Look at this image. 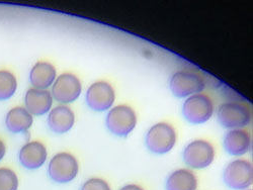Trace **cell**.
<instances>
[{
    "label": "cell",
    "instance_id": "6da1fadb",
    "mask_svg": "<svg viewBox=\"0 0 253 190\" xmlns=\"http://www.w3.org/2000/svg\"><path fill=\"white\" fill-rule=\"evenodd\" d=\"M176 140L175 129L170 123L164 121L152 125L145 137L148 150L157 155L170 152L176 144Z\"/></svg>",
    "mask_w": 253,
    "mask_h": 190
},
{
    "label": "cell",
    "instance_id": "7a4b0ae2",
    "mask_svg": "<svg viewBox=\"0 0 253 190\" xmlns=\"http://www.w3.org/2000/svg\"><path fill=\"white\" fill-rule=\"evenodd\" d=\"M217 117L220 124L228 130L244 129L252 120L250 108L239 101H227L218 108Z\"/></svg>",
    "mask_w": 253,
    "mask_h": 190
},
{
    "label": "cell",
    "instance_id": "3957f363",
    "mask_svg": "<svg viewBox=\"0 0 253 190\" xmlns=\"http://www.w3.org/2000/svg\"><path fill=\"white\" fill-rule=\"evenodd\" d=\"M105 125L115 136L126 137L136 128L137 114L130 105L119 104L109 111L105 117Z\"/></svg>",
    "mask_w": 253,
    "mask_h": 190
},
{
    "label": "cell",
    "instance_id": "277c9868",
    "mask_svg": "<svg viewBox=\"0 0 253 190\" xmlns=\"http://www.w3.org/2000/svg\"><path fill=\"white\" fill-rule=\"evenodd\" d=\"M214 102L209 95L199 93L187 97L182 104V115L192 124H203L214 115Z\"/></svg>",
    "mask_w": 253,
    "mask_h": 190
},
{
    "label": "cell",
    "instance_id": "5b68a950",
    "mask_svg": "<svg viewBox=\"0 0 253 190\" xmlns=\"http://www.w3.org/2000/svg\"><path fill=\"white\" fill-rule=\"evenodd\" d=\"M169 88L174 96L187 98L195 94L203 93L206 88V80L197 72L179 70L170 77Z\"/></svg>",
    "mask_w": 253,
    "mask_h": 190
},
{
    "label": "cell",
    "instance_id": "8992f818",
    "mask_svg": "<svg viewBox=\"0 0 253 190\" xmlns=\"http://www.w3.org/2000/svg\"><path fill=\"white\" fill-rule=\"evenodd\" d=\"M79 172V163L75 156L61 152L52 157L48 165L49 177L56 183L65 184L73 181Z\"/></svg>",
    "mask_w": 253,
    "mask_h": 190
},
{
    "label": "cell",
    "instance_id": "52a82bcc",
    "mask_svg": "<svg viewBox=\"0 0 253 190\" xmlns=\"http://www.w3.org/2000/svg\"><path fill=\"white\" fill-rule=\"evenodd\" d=\"M216 156L214 146L207 140L199 139L188 143L182 152L184 163L192 169H205L213 163Z\"/></svg>",
    "mask_w": 253,
    "mask_h": 190
},
{
    "label": "cell",
    "instance_id": "ba28073f",
    "mask_svg": "<svg viewBox=\"0 0 253 190\" xmlns=\"http://www.w3.org/2000/svg\"><path fill=\"white\" fill-rule=\"evenodd\" d=\"M223 180L226 186L233 190H246L252 185V164L245 159L231 161L224 169Z\"/></svg>",
    "mask_w": 253,
    "mask_h": 190
},
{
    "label": "cell",
    "instance_id": "9c48e42d",
    "mask_svg": "<svg viewBox=\"0 0 253 190\" xmlns=\"http://www.w3.org/2000/svg\"><path fill=\"white\" fill-rule=\"evenodd\" d=\"M88 108L94 112L110 111L116 100V91L107 81H95L88 87L85 95Z\"/></svg>",
    "mask_w": 253,
    "mask_h": 190
},
{
    "label": "cell",
    "instance_id": "30bf717a",
    "mask_svg": "<svg viewBox=\"0 0 253 190\" xmlns=\"http://www.w3.org/2000/svg\"><path fill=\"white\" fill-rule=\"evenodd\" d=\"M81 92V81L72 73H63L59 75L53 83L51 90L53 99L65 105L77 100Z\"/></svg>",
    "mask_w": 253,
    "mask_h": 190
},
{
    "label": "cell",
    "instance_id": "8fae6325",
    "mask_svg": "<svg viewBox=\"0 0 253 190\" xmlns=\"http://www.w3.org/2000/svg\"><path fill=\"white\" fill-rule=\"evenodd\" d=\"M19 162L29 170H36L43 166L48 158L46 146L39 141H32L22 147L18 154Z\"/></svg>",
    "mask_w": 253,
    "mask_h": 190
},
{
    "label": "cell",
    "instance_id": "7c38bea8",
    "mask_svg": "<svg viewBox=\"0 0 253 190\" xmlns=\"http://www.w3.org/2000/svg\"><path fill=\"white\" fill-rule=\"evenodd\" d=\"M53 100L51 91L32 87L25 95L26 110L32 115H44L52 110Z\"/></svg>",
    "mask_w": 253,
    "mask_h": 190
},
{
    "label": "cell",
    "instance_id": "4fadbf2b",
    "mask_svg": "<svg viewBox=\"0 0 253 190\" xmlns=\"http://www.w3.org/2000/svg\"><path fill=\"white\" fill-rule=\"evenodd\" d=\"M75 123L74 112L65 104H60L49 112L48 125L55 134L68 133Z\"/></svg>",
    "mask_w": 253,
    "mask_h": 190
},
{
    "label": "cell",
    "instance_id": "5bb4252c",
    "mask_svg": "<svg viewBox=\"0 0 253 190\" xmlns=\"http://www.w3.org/2000/svg\"><path fill=\"white\" fill-rule=\"evenodd\" d=\"M223 146L226 152L232 156H243L251 148V136L244 129L229 130L223 139Z\"/></svg>",
    "mask_w": 253,
    "mask_h": 190
},
{
    "label": "cell",
    "instance_id": "9a60e30c",
    "mask_svg": "<svg viewBox=\"0 0 253 190\" xmlns=\"http://www.w3.org/2000/svg\"><path fill=\"white\" fill-rule=\"evenodd\" d=\"M57 78V70L53 64L40 61L34 65L30 72V81L33 88L48 90Z\"/></svg>",
    "mask_w": 253,
    "mask_h": 190
},
{
    "label": "cell",
    "instance_id": "2e32d148",
    "mask_svg": "<svg viewBox=\"0 0 253 190\" xmlns=\"http://www.w3.org/2000/svg\"><path fill=\"white\" fill-rule=\"evenodd\" d=\"M198 186V177L186 168H180L171 172L165 182V190H197Z\"/></svg>",
    "mask_w": 253,
    "mask_h": 190
},
{
    "label": "cell",
    "instance_id": "e0dca14e",
    "mask_svg": "<svg viewBox=\"0 0 253 190\" xmlns=\"http://www.w3.org/2000/svg\"><path fill=\"white\" fill-rule=\"evenodd\" d=\"M34 123L33 115L23 107L11 109L5 117V124L9 132L20 134L27 132Z\"/></svg>",
    "mask_w": 253,
    "mask_h": 190
},
{
    "label": "cell",
    "instance_id": "ac0fdd59",
    "mask_svg": "<svg viewBox=\"0 0 253 190\" xmlns=\"http://www.w3.org/2000/svg\"><path fill=\"white\" fill-rule=\"evenodd\" d=\"M17 89V80L8 70H0V100H7Z\"/></svg>",
    "mask_w": 253,
    "mask_h": 190
},
{
    "label": "cell",
    "instance_id": "d6986e66",
    "mask_svg": "<svg viewBox=\"0 0 253 190\" xmlns=\"http://www.w3.org/2000/svg\"><path fill=\"white\" fill-rule=\"evenodd\" d=\"M18 177L10 168H0V190H17Z\"/></svg>",
    "mask_w": 253,
    "mask_h": 190
},
{
    "label": "cell",
    "instance_id": "ffe728a7",
    "mask_svg": "<svg viewBox=\"0 0 253 190\" xmlns=\"http://www.w3.org/2000/svg\"><path fill=\"white\" fill-rule=\"evenodd\" d=\"M80 190H112L111 185L101 178H89L84 182Z\"/></svg>",
    "mask_w": 253,
    "mask_h": 190
},
{
    "label": "cell",
    "instance_id": "44dd1931",
    "mask_svg": "<svg viewBox=\"0 0 253 190\" xmlns=\"http://www.w3.org/2000/svg\"><path fill=\"white\" fill-rule=\"evenodd\" d=\"M119 190H144V188L138 184H126L121 187Z\"/></svg>",
    "mask_w": 253,
    "mask_h": 190
},
{
    "label": "cell",
    "instance_id": "7402d4cb",
    "mask_svg": "<svg viewBox=\"0 0 253 190\" xmlns=\"http://www.w3.org/2000/svg\"><path fill=\"white\" fill-rule=\"evenodd\" d=\"M5 153H6L5 144L3 143L2 140H0V161L3 159V157L5 156Z\"/></svg>",
    "mask_w": 253,
    "mask_h": 190
},
{
    "label": "cell",
    "instance_id": "603a6c76",
    "mask_svg": "<svg viewBox=\"0 0 253 190\" xmlns=\"http://www.w3.org/2000/svg\"><path fill=\"white\" fill-rule=\"evenodd\" d=\"M246 190H252V189H246Z\"/></svg>",
    "mask_w": 253,
    "mask_h": 190
}]
</instances>
